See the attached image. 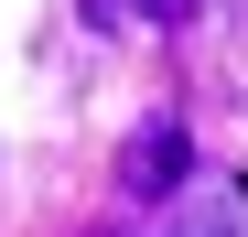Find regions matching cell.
<instances>
[{
	"mask_svg": "<svg viewBox=\"0 0 248 237\" xmlns=\"http://www.w3.org/2000/svg\"><path fill=\"white\" fill-rule=\"evenodd\" d=\"M184 173H194V140H184V118H151V130L119 151V183L140 194V205H162V194H184Z\"/></svg>",
	"mask_w": 248,
	"mask_h": 237,
	"instance_id": "cell-1",
	"label": "cell"
},
{
	"mask_svg": "<svg viewBox=\"0 0 248 237\" xmlns=\"http://www.w3.org/2000/svg\"><path fill=\"white\" fill-rule=\"evenodd\" d=\"M140 11H151V22H194L205 0H140Z\"/></svg>",
	"mask_w": 248,
	"mask_h": 237,
	"instance_id": "cell-2",
	"label": "cell"
}]
</instances>
